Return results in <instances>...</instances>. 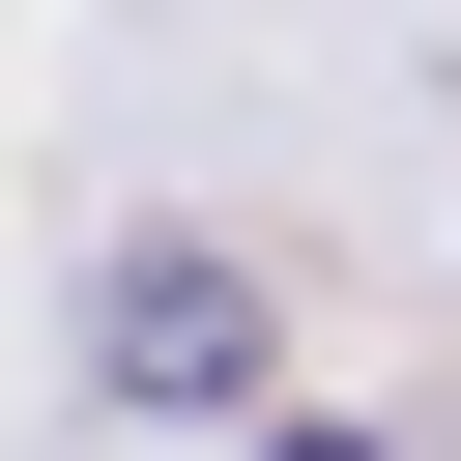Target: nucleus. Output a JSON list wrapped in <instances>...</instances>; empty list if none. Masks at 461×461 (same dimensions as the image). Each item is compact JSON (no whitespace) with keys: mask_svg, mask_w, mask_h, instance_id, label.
Masks as SVG:
<instances>
[{"mask_svg":"<svg viewBox=\"0 0 461 461\" xmlns=\"http://www.w3.org/2000/svg\"><path fill=\"white\" fill-rule=\"evenodd\" d=\"M259 375V288L230 259H115V403H230Z\"/></svg>","mask_w":461,"mask_h":461,"instance_id":"nucleus-1","label":"nucleus"},{"mask_svg":"<svg viewBox=\"0 0 461 461\" xmlns=\"http://www.w3.org/2000/svg\"><path fill=\"white\" fill-rule=\"evenodd\" d=\"M259 461H375V432H259Z\"/></svg>","mask_w":461,"mask_h":461,"instance_id":"nucleus-2","label":"nucleus"}]
</instances>
